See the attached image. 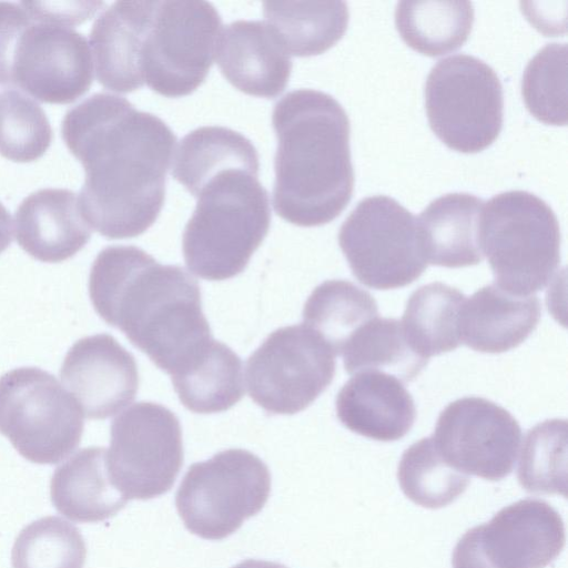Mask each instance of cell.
Masks as SVG:
<instances>
[{"label": "cell", "mask_w": 568, "mask_h": 568, "mask_svg": "<svg viewBox=\"0 0 568 568\" xmlns=\"http://www.w3.org/2000/svg\"><path fill=\"white\" fill-rule=\"evenodd\" d=\"M215 59L233 87L266 99L284 91L292 71L290 53L263 21L237 20L222 29Z\"/></svg>", "instance_id": "cell-17"}, {"label": "cell", "mask_w": 568, "mask_h": 568, "mask_svg": "<svg viewBox=\"0 0 568 568\" xmlns=\"http://www.w3.org/2000/svg\"><path fill=\"white\" fill-rule=\"evenodd\" d=\"M12 220L8 210L0 203V253L12 242Z\"/></svg>", "instance_id": "cell-37"}, {"label": "cell", "mask_w": 568, "mask_h": 568, "mask_svg": "<svg viewBox=\"0 0 568 568\" xmlns=\"http://www.w3.org/2000/svg\"><path fill=\"white\" fill-rule=\"evenodd\" d=\"M341 355L348 374L383 372L402 383L414 381L429 361L410 347L400 321L378 316L355 332Z\"/></svg>", "instance_id": "cell-28"}, {"label": "cell", "mask_w": 568, "mask_h": 568, "mask_svg": "<svg viewBox=\"0 0 568 568\" xmlns=\"http://www.w3.org/2000/svg\"><path fill=\"white\" fill-rule=\"evenodd\" d=\"M133 80L180 98L194 92L212 67L222 19L206 1H132Z\"/></svg>", "instance_id": "cell-5"}, {"label": "cell", "mask_w": 568, "mask_h": 568, "mask_svg": "<svg viewBox=\"0 0 568 568\" xmlns=\"http://www.w3.org/2000/svg\"><path fill=\"white\" fill-rule=\"evenodd\" d=\"M95 312L163 372L195 364L213 341L196 280L132 245H112L95 257L89 276Z\"/></svg>", "instance_id": "cell-3"}, {"label": "cell", "mask_w": 568, "mask_h": 568, "mask_svg": "<svg viewBox=\"0 0 568 568\" xmlns=\"http://www.w3.org/2000/svg\"><path fill=\"white\" fill-rule=\"evenodd\" d=\"M258 169L253 143L231 129L201 126L181 140L171 173L197 199L182 239L193 274L234 277L265 239L271 207Z\"/></svg>", "instance_id": "cell-2"}, {"label": "cell", "mask_w": 568, "mask_h": 568, "mask_svg": "<svg viewBox=\"0 0 568 568\" xmlns=\"http://www.w3.org/2000/svg\"><path fill=\"white\" fill-rule=\"evenodd\" d=\"M430 438L455 469L496 481L514 469L521 428L504 407L469 396L449 403L440 412Z\"/></svg>", "instance_id": "cell-13"}, {"label": "cell", "mask_w": 568, "mask_h": 568, "mask_svg": "<svg viewBox=\"0 0 568 568\" xmlns=\"http://www.w3.org/2000/svg\"><path fill=\"white\" fill-rule=\"evenodd\" d=\"M106 450L109 476L129 499H152L168 493L183 465L178 417L166 407L140 402L115 417Z\"/></svg>", "instance_id": "cell-11"}, {"label": "cell", "mask_w": 568, "mask_h": 568, "mask_svg": "<svg viewBox=\"0 0 568 568\" xmlns=\"http://www.w3.org/2000/svg\"><path fill=\"white\" fill-rule=\"evenodd\" d=\"M85 541L80 530L58 516L23 527L11 551L12 568H83Z\"/></svg>", "instance_id": "cell-31"}, {"label": "cell", "mask_w": 568, "mask_h": 568, "mask_svg": "<svg viewBox=\"0 0 568 568\" xmlns=\"http://www.w3.org/2000/svg\"><path fill=\"white\" fill-rule=\"evenodd\" d=\"M377 316V303L367 291L348 281L329 280L308 296L303 324L317 333L336 356L359 327Z\"/></svg>", "instance_id": "cell-26"}, {"label": "cell", "mask_w": 568, "mask_h": 568, "mask_svg": "<svg viewBox=\"0 0 568 568\" xmlns=\"http://www.w3.org/2000/svg\"><path fill=\"white\" fill-rule=\"evenodd\" d=\"M32 21L20 3L0 1V85H12L14 50L21 34Z\"/></svg>", "instance_id": "cell-34"}, {"label": "cell", "mask_w": 568, "mask_h": 568, "mask_svg": "<svg viewBox=\"0 0 568 568\" xmlns=\"http://www.w3.org/2000/svg\"><path fill=\"white\" fill-rule=\"evenodd\" d=\"M474 6L469 1H400L395 24L415 51L438 57L460 48L471 31Z\"/></svg>", "instance_id": "cell-25"}, {"label": "cell", "mask_w": 568, "mask_h": 568, "mask_svg": "<svg viewBox=\"0 0 568 568\" xmlns=\"http://www.w3.org/2000/svg\"><path fill=\"white\" fill-rule=\"evenodd\" d=\"M466 296L442 282L418 287L408 297L400 321L410 347L429 359L460 345L459 317Z\"/></svg>", "instance_id": "cell-24"}, {"label": "cell", "mask_w": 568, "mask_h": 568, "mask_svg": "<svg viewBox=\"0 0 568 568\" xmlns=\"http://www.w3.org/2000/svg\"><path fill=\"white\" fill-rule=\"evenodd\" d=\"M37 22L77 26L90 19L104 4L100 1L19 2Z\"/></svg>", "instance_id": "cell-35"}, {"label": "cell", "mask_w": 568, "mask_h": 568, "mask_svg": "<svg viewBox=\"0 0 568 568\" xmlns=\"http://www.w3.org/2000/svg\"><path fill=\"white\" fill-rule=\"evenodd\" d=\"M424 93L429 126L449 149L477 153L499 135L503 87L483 60L468 54L439 60L426 79Z\"/></svg>", "instance_id": "cell-9"}, {"label": "cell", "mask_w": 568, "mask_h": 568, "mask_svg": "<svg viewBox=\"0 0 568 568\" xmlns=\"http://www.w3.org/2000/svg\"><path fill=\"white\" fill-rule=\"evenodd\" d=\"M541 314L539 298L513 295L495 284L466 298L459 317L460 344L497 354L517 347L535 331Z\"/></svg>", "instance_id": "cell-20"}, {"label": "cell", "mask_w": 568, "mask_h": 568, "mask_svg": "<svg viewBox=\"0 0 568 568\" xmlns=\"http://www.w3.org/2000/svg\"><path fill=\"white\" fill-rule=\"evenodd\" d=\"M61 135L85 172L78 199L90 227L112 240L144 233L164 203L176 144L168 124L125 98L95 93L65 113Z\"/></svg>", "instance_id": "cell-1"}, {"label": "cell", "mask_w": 568, "mask_h": 568, "mask_svg": "<svg viewBox=\"0 0 568 568\" xmlns=\"http://www.w3.org/2000/svg\"><path fill=\"white\" fill-rule=\"evenodd\" d=\"M517 478L530 494L567 496V420L546 419L523 443Z\"/></svg>", "instance_id": "cell-30"}, {"label": "cell", "mask_w": 568, "mask_h": 568, "mask_svg": "<svg viewBox=\"0 0 568 568\" xmlns=\"http://www.w3.org/2000/svg\"><path fill=\"white\" fill-rule=\"evenodd\" d=\"M277 138L273 206L298 226L332 222L346 207L354 189L349 120L329 94L298 89L274 105Z\"/></svg>", "instance_id": "cell-4"}, {"label": "cell", "mask_w": 568, "mask_h": 568, "mask_svg": "<svg viewBox=\"0 0 568 568\" xmlns=\"http://www.w3.org/2000/svg\"><path fill=\"white\" fill-rule=\"evenodd\" d=\"M60 378L83 416L108 418L128 406L139 387L135 359L109 334L85 336L67 352Z\"/></svg>", "instance_id": "cell-16"}, {"label": "cell", "mask_w": 568, "mask_h": 568, "mask_svg": "<svg viewBox=\"0 0 568 568\" xmlns=\"http://www.w3.org/2000/svg\"><path fill=\"white\" fill-rule=\"evenodd\" d=\"M338 244L353 275L375 290L404 287L428 265L417 219L386 195L356 205L339 229Z\"/></svg>", "instance_id": "cell-10"}, {"label": "cell", "mask_w": 568, "mask_h": 568, "mask_svg": "<svg viewBox=\"0 0 568 568\" xmlns=\"http://www.w3.org/2000/svg\"><path fill=\"white\" fill-rule=\"evenodd\" d=\"M16 237L33 258L59 263L74 256L91 239L78 195L67 189H42L28 195L16 212Z\"/></svg>", "instance_id": "cell-18"}, {"label": "cell", "mask_w": 568, "mask_h": 568, "mask_svg": "<svg viewBox=\"0 0 568 568\" xmlns=\"http://www.w3.org/2000/svg\"><path fill=\"white\" fill-rule=\"evenodd\" d=\"M397 479L404 495L418 506L438 509L465 493L469 476L452 467L430 437L412 444L402 455Z\"/></svg>", "instance_id": "cell-29"}, {"label": "cell", "mask_w": 568, "mask_h": 568, "mask_svg": "<svg viewBox=\"0 0 568 568\" xmlns=\"http://www.w3.org/2000/svg\"><path fill=\"white\" fill-rule=\"evenodd\" d=\"M484 201L469 193H448L432 201L417 219L427 263L449 268L483 261L479 224Z\"/></svg>", "instance_id": "cell-21"}, {"label": "cell", "mask_w": 568, "mask_h": 568, "mask_svg": "<svg viewBox=\"0 0 568 568\" xmlns=\"http://www.w3.org/2000/svg\"><path fill=\"white\" fill-rule=\"evenodd\" d=\"M11 77L12 85L40 102L72 103L92 84L89 42L69 27L33 20L16 47Z\"/></svg>", "instance_id": "cell-14"}, {"label": "cell", "mask_w": 568, "mask_h": 568, "mask_svg": "<svg viewBox=\"0 0 568 568\" xmlns=\"http://www.w3.org/2000/svg\"><path fill=\"white\" fill-rule=\"evenodd\" d=\"M54 508L78 523H98L114 516L128 499L109 476L106 449L87 447L57 467L50 481Z\"/></svg>", "instance_id": "cell-22"}, {"label": "cell", "mask_w": 568, "mask_h": 568, "mask_svg": "<svg viewBox=\"0 0 568 568\" xmlns=\"http://www.w3.org/2000/svg\"><path fill=\"white\" fill-rule=\"evenodd\" d=\"M452 566L453 568H493L480 552L469 529L455 545Z\"/></svg>", "instance_id": "cell-36"}, {"label": "cell", "mask_w": 568, "mask_h": 568, "mask_svg": "<svg viewBox=\"0 0 568 568\" xmlns=\"http://www.w3.org/2000/svg\"><path fill=\"white\" fill-rule=\"evenodd\" d=\"M83 413L58 379L39 367L0 377V434L36 464H58L80 444Z\"/></svg>", "instance_id": "cell-8"}, {"label": "cell", "mask_w": 568, "mask_h": 568, "mask_svg": "<svg viewBox=\"0 0 568 568\" xmlns=\"http://www.w3.org/2000/svg\"><path fill=\"white\" fill-rule=\"evenodd\" d=\"M232 568H287L286 566L267 560H258V559H246Z\"/></svg>", "instance_id": "cell-38"}, {"label": "cell", "mask_w": 568, "mask_h": 568, "mask_svg": "<svg viewBox=\"0 0 568 568\" xmlns=\"http://www.w3.org/2000/svg\"><path fill=\"white\" fill-rule=\"evenodd\" d=\"M479 242L495 285L517 296L532 295L560 264V229L550 206L527 191H507L484 203Z\"/></svg>", "instance_id": "cell-6"}, {"label": "cell", "mask_w": 568, "mask_h": 568, "mask_svg": "<svg viewBox=\"0 0 568 568\" xmlns=\"http://www.w3.org/2000/svg\"><path fill=\"white\" fill-rule=\"evenodd\" d=\"M52 141L42 108L17 90L0 92V155L19 163L41 158Z\"/></svg>", "instance_id": "cell-32"}, {"label": "cell", "mask_w": 568, "mask_h": 568, "mask_svg": "<svg viewBox=\"0 0 568 568\" xmlns=\"http://www.w3.org/2000/svg\"><path fill=\"white\" fill-rule=\"evenodd\" d=\"M270 491L266 464L248 450L233 448L191 465L176 490L175 506L190 532L221 540L260 513Z\"/></svg>", "instance_id": "cell-7"}, {"label": "cell", "mask_w": 568, "mask_h": 568, "mask_svg": "<svg viewBox=\"0 0 568 568\" xmlns=\"http://www.w3.org/2000/svg\"><path fill=\"white\" fill-rule=\"evenodd\" d=\"M263 14L285 50L317 55L344 36L349 13L344 1H264Z\"/></svg>", "instance_id": "cell-23"}, {"label": "cell", "mask_w": 568, "mask_h": 568, "mask_svg": "<svg viewBox=\"0 0 568 568\" xmlns=\"http://www.w3.org/2000/svg\"><path fill=\"white\" fill-rule=\"evenodd\" d=\"M335 409L351 432L379 442L403 438L416 418L414 399L404 384L375 371L354 374L339 389Z\"/></svg>", "instance_id": "cell-19"}, {"label": "cell", "mask_w": 568, "mask_h": 568, "mask_svg": "<svg viewBox=\"0 0 568 568\" xmlns=\"http://www.w3.org/2000/svg\"><path fill=\"white\" fill-rule=\"evenodd\" d=\"M171 378L181 403L194 413L226 410L244 394L241 358L214 339L197 363Z\"/></svg>", "instance_id": "cell-27"}, {"label": "cell", "mask_w": 568, "mask_h": 568, "mask_svg": "<svg viewBox=\"0 0 568 568\" xmlns=\"http://www.w3.org/2000/svg\"><path fill=\"white\" fill-rule=\"evenodd\" d=\"M335 354L304 324L277 328L246 362L250 397L270 414L310 406L332 383Z\"/></svg>", "instance_id": "cell-12"}, {"label": "cell", "mask_w": 568, "mask_h": 568, "mask_svg": "<svg viewBox=\"0 0 568 568\" xmlns=\"http://www.w3.org/2000/svg\"><path fill=\"white\" fill-rule=\"evenodd\" d=\"M528 111L551 125L567 124V45L549 43L528 62L521 82Z\"/></svg>", "instance_id": "cell-33"}, {"label": "cell", "mask_w": 568, "mask_h": 568, "mask_svg": "<svg viewBox=\"0 0 568 568\" xmlns=\"http://www.w3.org/2000/svg\"><path fill=\"white\" fill-rule=\"evenodd\" d=\"M470 531L493 568H545L566 541L560 514L537 498L513 503Z\"/></svg>", "instance_id": "cell-15"}]
</instances>
